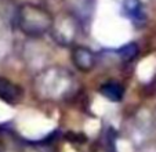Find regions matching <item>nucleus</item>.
<instances>
[{"label": "nucleus", "instance_id": "f257e3e1", "mask_svg": "<svg viewBox=\"0 0 156 152\" xmlns=\"http://www.w3.org/2000/svg\"><path fill=\"white\" fill-rule=\"evenodd\" d=\"M55 18L43 6L35 3L21 4L15 14L17 27L24 35L29 38H40L51 32Z\"/></svg>", "mask_w": 156, "mask_h": 152}, {"label": "nucleus", "instance_id": "f03ea898", "mask_svg": "<svg viewBox=\"0 0 156 152\" xmlns=\"http://www.w3.org/2000/svg\"><path fill=\"white\" fill-rule=\"evenodd\" d=\"M73 87V76L64 68H47L35 78V89L44 98H64Z\"/></svg>", "mask_w": 156, "mask_h": 152}, {"label": "nucleus", "instance_id": "7ed1b4c3", "mask_svg": "<svg viewBox=\"0 0 156 152\" xmlns=\"http://www.w3.org/2000/svg\"><path fill=\"white\" fill-rule=\"evenodd\" d=\"M79 28H82L80 24L71 14L66 13L65 15H61V17L54 20L51 35H53L54 40H57L59 44L68 46V44H72L75 42Z\"/></svg>", "mask_w": 156, "mask_h": 152}, {"label": "nucleus", "instance_id": "20e7f679", "mask_svg": "<svg viewBox=\"0 0 156 152\" xmlns=\"http://www.w3.org/2000/svg\"><path fill=\"white\" fill-rule=\"evenodd\" d=\"M64 2L66 6V13L71 14L82 28L87 27L91 22L97 0H64Z\"/></svg>", "mask_w": 156, "mask_h": 152}, {"label": "nucleus", "instance_id": "39448f33", "mask_svg": "<svg viewBox=\"0 0 156 152\" xmlns=\"http://www.w3.org/2000/svg\"><path fill=\"white\" fill-rule=\"evenodd\" d=\"M71 57L73 65L82 72L93 71L98 62V54L86 46H75Z\"/></svg>", "mask_w": 156, "mask_h": 152}, {"label": "nucleus", "instance_id": "423d86ee", "mask_svg": "<svg viewBox=\"0 0 156 152\" xmlns=\"http://www.w3.org/2000/svg\"><path fill=\"white\" fill-rule=\"evenodd\" d=\"M122 13L136 27H142L147 24L148 17L142 0H122Z\"/></svg>", "mask_w": 156, "mask_h": 152}, {"label": "nucleus", "instance_id": "0eeeda50", "mask_svg": "<svg viewBox=\"0 0 156 152\" xmlns=\"http://www.w3.org/2000/svg\"><path fill=\"white\" fill-rule=\"evenodd\" d=\"M24 98V89L9 78H0V100L9 105H17Z\"/></svg>", "mask_w": 156, "mask_h": 152}, {"label": "nucleus", "instance_id": "6e6552de", "mask_svg": "<svg viewBox=\"0 0 156 152\" xmlns=\"http://www.w3.org/2000/svg\"><path fill=\"white\" fill-rule=\"evenodd\" d=\"M100 93L102 94L106 100H109V101H112V103H119V101L123 100L124 87L119 82L109 80V82H105L101 85Z\"/></svg>", "mask_w": 156, "mask_h": 152}, {"label": "nucleus", "instance_id": "1a4fd4ad", "mask_svg": "<svg viewBox=\"0 0 156 152\" xmlns=\"http://www.w3.org/2000/svg\"><path fill=\"white\" fill-rule=\"evenodd\" d=\"M115 53L118 54L119 57H120L122 61L129 62V61H133V60L138 56L140 47H138V44H137V43H134V42H130V43L123 44V46H120L119 49H116Z\"/></svg>", "mask_w": 156, "mask_h": 152}, {"label": "nucleus", "instance_id": "9d476101", "mask_svg": "<svg viewBox=\"0 0 156 152\" xmlns=\"http://www.w3.org/2000/svg\"><path fill=\"white\" fill-rule=\"evenodd\" d=\"M106 140H108V152H116V134L112 129L106 134Z\"/></svg>", "mask_w": 156, "mask_h": 152}, {"label": "nucleus", "instance_id": "9b49d317", "mask_svg": "<svg viewBox=\"0 0 156 152\" xmlns=\"http://www.w3.org/2000/svg\"><path fill=\"white\" fill-rule=\"evenodd\" d=\"M155 118H156V109H155Z\"/></svg>", "mask_w": 156, "mask_h": 152}]
</instances>
